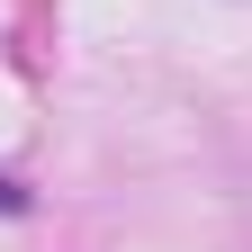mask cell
I'll use <instances>...</instances> for the list:
<instances>
[{"label":"cell","mask_w":252,"mask_h":252,"mask_svg":"<svg viewBox=\"0 0 252 252\" xmlns=\"http://www.w3.org/2000/svg\"><path fill=\"white\" fill-rule=\"evenodd\" d=\"M0 216H27V189H18L9 171H0Z\"/></svg>","instance_id":"6da1fadb"}]
</instances>
